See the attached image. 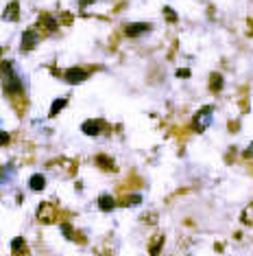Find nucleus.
<instances>
[{
  "label": "nucleus",
  "instance_id": "obj_1",
  "mask_svg": "<svg viewBox=\"0 0 253 256\" xmlns=\"http://www.w3.org/2000/svg\"><path fill=\"white\" fill-rule=\"evenodd\" d=\"M0 84H2L4 92L11 94V97H17V94H22V81L20 77L16 75V70H13V64L11 62H2L0 64Z\"/></svg>",
  "mask_w": 253,
  "mask_h": 256
},
{
  "label": "nucleus",
  "instance_id": "obj_2",
  "mask_svg": "<svg viewBox=\"0 0 253 256\" xmlns=\"http://www.w3.org/2000/svg\"><path fill=\"white\" fill-rule=\"evenodd\" d=\"M212 112H214V107H209V105H205V107H201L199 112H196V116H194V120H192V127H194V132H205V129L212 125Z\"/></svg>",
  "mask_w": 253,
  "mask_h": 256
},
{
  "label": "nucleus",
  "instance_id": "obj_3",
  "mask_svg": "<svg viewBox=\"0 0 253 256\" xmlns=\"http://www.w3.org/2000/svg\"><path fill=\"white\" fill-rule=\"evenodd\" d=\"M37 219L42 221V223H55V219H57V208H55V204H50V202L39 204V208H37Z\"/></svg>",
  "mask_w": 253,
  "mask_h": 256
},
{
  "label": "nucleus",
  "instance_id": "obj_4",
  "mask_svg": "<svg viewBox=\"0 0 253 256\" xmlns=\"http://www.w3.org/2000/svg\"><path fill=\"white\" fill-rule=\"evenodd\" d=\"M37 42H39V35H37V31H33V29H29V31H24V33H22V44H20L22 53H26V51H33L35 46H37Z\"/></svg>",
  "mask_w": 253,
  "mask_h": 256
},
{
  "label": "nucleus",
  "instance_id": "obj_5",
  "mask_svg": "<svg viewBox=\"0 0 253 256\" xmlns=\"http://www.w3.org/2000/svg\"><path fill=\"white\" fill-rule=\"evenodd\" d=\"M103 127H105V123L103 120H98V119H90V120H85V123L81 125V129H83V134H87V136H98L100 132H103Z\"/></svg>",
  "mask_w": 253,
  "mask_h": 256
},
{
  "label": "nucleus",
  "instance_id": "obj_6",
  "mask_svg": "<svg viewBox=\"0 0 253 256\" xmlns=\"http://www.w3.org/2000/svg\"><path fill=\"white\" fill-rule=\"evenodd\" d=\"M63 79L68 84H81V81L87 79V70H83V68H70V70L63 72Z\"/></svg>",
  "mask_w": 253,
  "mask_h": 256
},
{
  "label": "nucleus",
  "instance_id": "obj_7",
  "mask_svg": "<svg viewBox=\"0 0 253 256\" xmlns=\"http://www.w3.org/2000/svg\"><path fill=\"white\" fill-rule=\"evenodd\" d=\"M2 20L4 22H17L20 20V2H9L7 5V9L2 11Z\"/></svg>",
  "mask_w": 253,
  "mask_h": 256
},
{
  "label": "nucleus",
  "instance_id": "obj_8",
  "mask_svg": "<svg viewBox=\"0 0 253 256\" xmlns=\"http://www.w3.org/2000/svg\"><path fill=\"white\" fill-rule=\"evenodd\" d=\"M39 24H42L44 29H46L48 33H55L57 29H59V22H57L52 16H48V14H42L39 16Z\"/></svg>",
  "mask_w": 253,
  "mask_h": 256
},
{
  "label": "nucleus",
  "instance_id": "obj_9",
  "mask_svg": "<svg viewBox=\"0 0 253 256\" xmlns=\"http://www.w3.org/2000/svg\"><path fill=\"white\" fill-rule=\"evenodd\" d=\"M151 31V27H148L146 22H140V24H131V27H126V35L129 37H140L142 33Z\"/></svg>",
  "mask_w": 253,
  "mask_h": 256
},
{
  "label": "nucleus",
  "instance_id": "obj_10",
  "mask_svg": "<svg viewBox=\"0 0 253 256\" xmlns=\"http://www.w3.org/2000/svg\"><path fill=\"white\" fill-rule=\"evenodd\" d=\"M161 247H164V234H155V237L151 239V243H148V252H151V256L159 254Z\"/></svg>",
  "mask_w": 253,
  "mask_h": 256
},
{
  "label": "nucleus",
  "instance_id": "obj_11",
  "mask_svg": "<svg viewBox=\"0 0 253 256\" xmlns=\"http://www.w3.org/2000/svg\"><path fill=\"white\" fill-rule=\"evenodd\" d=\"M98 208L103 212L113 210V208H116V199H113L111 195H100V197H98Z\"/></svg>",
  "mask_w": 253,
  "mask_h": 256
},
{
  "label": "nucleus",
  "instance_id": "obj_12",
  "mask_svg": "<svg viewBox=\"0 0 253 256\" xmlns=\"http://www.w3.org/2000/svg\"><path fill=\"white\" fill-rule=\"evenodd\" d=\"M29 186H31V190H44V186H46V177H44L42 173H35V175L29 180Z\"/></svg>",
  "mask_w": 253,
  "mask_h": 256
},
{
  "label": "nucleus",
  "instance_id": "obj_13",
  "mask_svg": "<svg viewBox=\"0 0 253 256\" xmlns=\"http://www.w3.org/2000/svg\"><path fill=\"white\" fill-rule=\"evenodd\" d=\"M11 252H13L16 256L24 254V252H26V243H24V239H22V237H16V239H13V241H11Z\"/></svg>",
  "mask_w": 253,
  "mask_h": 256
},
{
  "label": "nucleus",
  "instance_id": "obj_14",
  "mask_svg": "<svg viewBox=\"0 0 253 256\" xmlns=\"http://www.w3.org/2000/svg\"><path fill=\"white\" fill-rule=\"evenodd\" d=\"M222 84H225V81H222V75L214 72L212 79H209V90H212V92H221V90H222Z\"/></svg>",
  "mask_w": 253,
  "mask_h": 256
},
{
  "label": "nucleus",
  "instance_id": "obj_15",
  "mask_svg": "<svg viewBox=\"0 0 253 256\" xmlns=\"http://www.w3.org/2000/svg\"><path fill=\"white\" fill-rule=\"evenodd\" d=\"M96 164H98L100 169H105V171H113V160L107 158V155H96Z\"/></svg>",
  "mask_w": 253,
  "mask_h": 256
},
{
  "label": "nucleus",
  "instance_id": "obj_16",
  "mask_svg": "<svg viewBox=\"0 0 253 256\" xmlns=\"http://www.w3.org/2000/svg\"><path fill=\"white\" fill-rule=\"evenodd\" d=\"M240 221H242L244 225H253V204H249V206L242 210V215H240Z\"/></svg>",
  "mask_w": 253,
  "mask_h": 256
},
{
  "label": "nucleus",
  "instance_id": "obj_17",
  "mask_svg": "<svg viewBox=\"0 0 253 256\" xmlns=\"http://www.w3.org/2000/svg\"><path fill=\"white\" fill-rule=\"evenodd\" d=\"M61 232H63L65 239H70V241H77V237H79V234L74 232V228H72L70 223H61ZM79 239H81V237H79ZM81 241H83V239H81Z\"/></svg>",
  "mask_w": 253,
  "mask_h": 256
},
{
  "label": "nucleus",
  "instance_id": "obj_18",
  "mask_svg": "<svg viewBox=\"0 0 253 256\" xmlns=\"http://www.w3.org/2000/svg\"><path fill=\"white\" fill-rule=\"evenodd\" d=\"M65 105H68V99H57V101L52 103V107H50V116H57Z\"/></svg>",
  "mask_w": 253,
  "mask_h": 256
},
{
  "label": "nucleus",
  "instance_id": "obj_19",
  "mask_svg": "<svg viewBox=\"0 0 253 256\" xmlns=\"http://www.w3.org/2000/svg\"><path fill=\"white\" fill-rule=\"evenodd\" d=\"M142 202V197H140V195H129V197H125L122 199V206H138V204Z\"/></svg>",
  "mask_w": 253,
  "mask_h": 256
},
{
  "label": "nucleus",
  "instance_id": "obj_20",
  "mask_svg": "<svg viewBox=\"0 0 253 256\" xmlns=\"http://www.w3.org/2000/svg\"><path fill=\"white\" fill-rule=\"evenodd\" d=\"M164 18L168 20V22H177V14H174L170 7H164Z\"/></svg>",
  "mask_w": 253,
  "mask_h": 256
},
{
  "label": "nucleus",
  "instance_id": "obj_21",
  "mask_svg": "<svg viewBox=\"0 0 253 256\" xmlns=\"http://www.w3.org/2000/svg\"><path fill=\"white\" fill-rule=\"evenodd\" d=\"M0 177H2V180H4V177H7V180H9V177H13V167H4V169H0Z\"/></svg>",
  "mask_w": 253,
  "mask_h": 256
},
{
  "label": "nucleus",
  "instance_id": "obj_22",
  "mask_svg": "<svg viewBox=\"0 0 253 256\" xmlns=\"http://www.w3.org/2000/svg\"><path fill=\"white\" fill-rule=\"evenodd\" d=\"M9 140H11V136L7 132H0V145H9Z\"/></svg>",
  "mask_w": 253,
  "mask_h": 256
},
{
  "label": "nucleus",
  "instance_id": "obj_23",
  "mask_svg": "<svg viewBox=\"0 0 253 256\" xmlns=\"http://www.w3.org/2000/svg\"><path fill=\"white\" fill-rule=\"evenodd\" d=\"M177 77H181V79H188V77H190V70H188V68H179Z\"/></svg>",
  "mask_w": 253,
  "mask_h": 256
},
{
  "label": "nucleus",
  "instance_id": "obj_24",
  "mask_svg": "<svg viewBox=\"0 0 253 256\" xmlns=\"http://www.w3.org/2000/svg\"><path fill=\"white\" fill-rule=\"evenodd\" d=\"M244 158H253V142L247 147V151H244Z\"/></svg>",
  "mask_w": 253,
  "mask_h": 256
},
{
  "label": "nucleus",
  "instance_id": "obj_25",
  "mask_svg": "<svg viewBox=\"0 0 253 256\" xmlns=\"http://www.w3.org/2000/svg\"><path fill=\"white\" fill-rule=\"evenodd\" d=\"M96 0H81V7H90V5H94Z\"/></svg>",
  "mask_w": 253,
  "mask_h": 256
},
{
  "label": "nucleus",
  "instance_id": "obj_26",
  "mask_svg": "<svg viewBox=\"0 0 253 256\" xmlns=\"http://www.w3.org/2000/svg\"><path fill=\"white\" fill-rule=\"evenodd\" d=\"M0 55H2V49H0Z\"/></svg>",
  "mask_w": 253,
  "mask_h": 256
}]
</instances>
